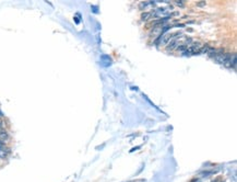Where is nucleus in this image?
I'll return each mask as SVG.
<instances>
[{"label": "nucleus", "instance_id": "nucleus-2", "mask_svg": "<svg viewBox=\"0 0 237 182\" xmlns=\"http://www.w3.org/2000/svg\"><path fill=\"white\" fill-rule=\"evenodd\" d=\"M172 39H173V34H169V33H167V34H163V35H160V40H161L160 44H161V45H167V44L171 42Z\"/></svg>", "mask_w": 237, "mask_h": 182}, {"label": "nucleus", "instance_id": "nucleus-8", "mask_svg": "<svg viewBox=\"0 0 237 182\" xmlns=\"http://www.w3.org/2000/svg\"><path fill=\"white\" fill-rule=\"evenodd\" d=\"M204 4H205V2H199V4H198V6H199V7H201V6H203Z\"/></svg>", "mask_w": 237, "mask_h": 182}, {"label": "nucleus", "instance_id": "nucleus-3", "mask_svg": "<svg viewBox=\"0 0 237 182\" xmlns=\"http://www.w3.org/2000/svg\"><path fill=\"white\" fill-rule=\"evenodd\" d=\"M9 139V134H8L7 132L4 131V128H0V141L1 142L6 143Z\"/></svg>", "mask_w": 237, "mask_h": 182}, {"label": "nucleus", "instance_id": "nucleus-6", "mask_svg": "<svg viewBox=\"0 0 237 182\" xmlns=\"http://www.w3.org/2000/svg\"><path fill=\"white\" fill-rule=\"evenodd\" d=\"M139 148H140V146H138V147H136V148H132V149L130 150V153H133V151H134V150L139 149Z\"/></svg>", "mask_w": 237, "mask_h": 182}, {"label": "nucleus", "instance_id": "nucleus-4", "mask_svg": "<svg viewBox=\"0 0 237 182\" xmlns=\"http://www.w3.org/2000/svg\"><path fill=\"white\" fill-rule=\"evenodd\" d=\"M151 17H152L151 12H144V13H142V15H141V19H142V21H147Z\"/></svg>", "mask_w": 237, "mask_h": 182}, {"label": "nucleus", "instance_id": "nucleus-5", "mask_svg": "<svg viewBox=\"0 0 237 182\" xmlns=\"http://www.w3.org/2000/svg\"><path fill=\"white\" fill-rule=\"evenodd\" d=\"M187 48H188V46H187V45H185V44H181L180 46H178V47H177V50H178V51H180V52H184V53H185Z\"/></svg>", "mask_w": 237, "mask_h": 182}, {"label": "nucleus", "instance_id": "nucleus-1", "mask_svg": "<svg viewBox=\"0 0 237 182\" xmlns=\"http://www.w3.org/2000/svg\"><path fill=\"white\" fill-rule=\"evenodd\" d=\"M178 46H179V39H173L167 44V48L166 50H167V52H172L174 50H176Z\"/></svg>", "mask_w": 237, "mask_h": 182}, {"label": "nucleus", "instance_id": "nucleus-7", "mask_svg": "<svg viewBox=\"0 0 237 182\" xmlns=\"http://www.w3.org/2000/svg\"><path fill=\"white\" fill-rule=\"evenodd\" d=\"M176 4H178V6H183V2H181V1H176Z\"/></svg>", "mask_w": 237, "mask_h": 182}]
</instances>
